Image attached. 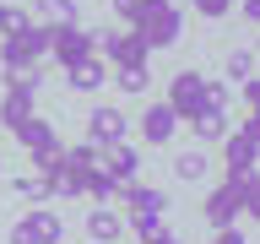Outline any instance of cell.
<instances>
[{
	"instance_id": "6da1fadb",
	"label": "cell",
	"mask_w": 260,
	"mask_h": 244,
	"mask_svg": "<svg viewBox=\"0 0 260 244\" xmlns=\"http://www.w3.org/2000/svg\"><path fill=\"white\" fill-rule=\"evenodd\" d=\"M49 54L71 71V65L81 60H92V33L81 27V22H71V27H54V38H49Z\"/></svg>"
},
{
	"instance_id": "7a4b0ae2",
	"label": "cell",
	"mask_w": 260,
	"mask_h": 244,
	"mask_svg": "<svg viewBox=\"0 0 260 244\" xmlns=\"http://www.w3.org/2000/svg\"><path fill=\"white\" fill-rule=\"evenodd\" d=\"M201 93H206V76H201V71H179L174 87H168L174 119H195V114H201Z\"/></svg>"
},
{
	"instance_id": "3957f363",
	"label": "cell",
	"mask_w": 260,
	"mask_h": 244,
	"mask_svg": "<svg viewBox=\"0 0 260 244\" xmlns=\"http://www.w3.org/2000/svg\"><path fill=\"white\" fill-rule=\"evenodd\" d=\"M60 233H65L60 211H27V217L11 228V244H60Z\"/></svg>"
},
{
	"instance_id": "277c9868",
	"label": "cell",
	"mask_w": 260,
	"mask_h": 244,
	"mask_svg": "<svg viewBox=\"0 0 260 244\" xmlns=\"http://www.w3.org/2000/svg\"><path fill=\"white\" fill-rule=\"evenodd\" d=\"M239 211H244V185H239V179H222V185L206 195V223L211 228H233Z\"/></svg>"
},
{
	"instance_id": "5b68a950",
	"label": "cell",
	"mask_w": 260,
	"mask_h": 244,
	"mask_svg": "<svg viewBox=\"0 0 260 244\" xmlns=\"http://www.w3.org/2000/svg\"><path fill=\"white\" fill-rule=\"evenodd\" d=\"M32 87H38V71L32 76H16L11 87H6V98H0V125H22V119H32Z\"/></svg>"
},
{
	"instance_id": "8992f818",
	"label": "cell",
	"mask_w": 260,
	"mask_h": 244,
	"mask_svg": "<svg viewBox=\"0 0 260 244\" xmlns=\"http://www.w3.org/2000/svg\"><path fill=\"white\" fill-rule=\"evenodd\" d=\"M103 54H109V65L114 71H136V65H146V54H152V49L141 44V33H109V38H103Z\"/></svg>"
},
{
	"instance_id": "52a82bcc",
	"label": "cell",
	"mask_w": 260,
	"mask_h": 244,
	"mask_svg": "<svg viewBox=\"0 0 260 244\" xmlns=\"http://www.w3.org/2000/svg\"><path fill=\"white\" fill-rule=\"evenodd\" d=\"M125 130H130V119L119 109H109V103L87 114V141H92L98 152H103V146H119V141H125Z\"/></svg>"
},
{
	"instance_id": "ba28073f",
	"label": "cell",
	"mask_w": 260,
	"mask_h": 244,
	"mask_svg": "<svg viewBox=\"0 0 260 244\" xmlns=\"http://www.w3.org/2000/svg\"><path fill=\"white\" fill-rule=\"evenodd\" d=\"M98 168L114 179V185H136V174H141V152L130 141H119V146H103V158H98Z\"/></svg>"
},
{
	"instance_id": "9c48e42d",
	"label": "cell",
	"mask_w": 260,
	"mask_h": 244,
	"mask_svg": "<svg viewBox=\"0 0 260 244\" xmlns=\"http://www.w3.org/2000/svg\"><path fill=\"white\" fill-rule=\"evenodd\" d=\"M255 158H260V141L249 136V130H233L222 146V163H228V179H244V174H255Z\"/></svg>"
},
{
	"instance_id": "30bf717a",
	"label": "cell",
	"mask_w": 260,
	"mask_h": 244,
	"mask_svg": "<svg viewBox=\"0 0 260 244\" xmlns=\"http://www.w3.org/2000/svg\"><path fill=\"white\" fill-rule=\"evenodd\" d=\"M119 206H125L130 217H141V211L162 217V211H168V195H162V190H152V185H119Z\"/></svg>"
},
{
	"instance_id": "8fae6325",
	"label": "cell",
	"mask_w": 260,
	"mask_h": 244,
	"mask_svg": "<svg viewBox=\"0 0 260 244\" xmlns=\"http://www.w3.org/2000/svg\"><path fill=\"white\" fill-rule=\"evenodd\" d=\"M16 141L27 146L32 158H44V152H60V136H54V125H49V119H38V114L16 125Z\"/></svg>"
},
{
	"instance_id": "7c38bea8",
	"label": "cell",
	"mask_w": 260,
	"mask_h": 244,
	"mask_svg": "<svg viewBox=\"0 0 260 244\" xmlns=\"http://www.w3.org/2000/svg\"><path fill=\"white\" fill-rule=\"evenodd\" d=\"M174 130H179V119H174L168 103H152V109L141 114V136H146L152 146H168V141H174Z\"/></svg>"
},
{
	"instance_id": "4fadbf2b",
	"label": "cell",
	"mask_w": 260,
	"mask_h": 244,
	"mask_svg": "<svg viewBox=\"0 0 260 244\" xmlns=\"http://www.w3.org/2000/svg\"><path fill=\"white\" fill-rule=\"evenodd\" d=\"M119 233H125V217H119L114 206H92L87 211V239L92 244H114Z\"/></svg>"
},
{
	"instance_id": "5bb4252c",
	"label": "cell",
	"mask_w": 260,
	"mask_h": 244,
	"mask_svg": "<svg viewBox=\"0 0 260 244\" xmlns=\"http://www.w3.org/2000/svg\"><path fill=\"white\" fill-rule=\"evenodd\" d=\"M65 76H71V87H76V93H98V87H103V81H109V65L98 60H81V65H71V71H65Z\"/></svg>"
},
{
	"instance_id": "9a60e30c",
	"label": "cell",
	"mask_w": 260,
	"mask_h": 244,
	"mask_svg": "<svg viewBox=\"0 0 260 244\" xmlns=\"http://www.w3.org/2000/svg\"><path fill=\"white\" fill-rule=\"evenodd\" d=\"M32 16L44 27H71L76 22V0H32Z\"/></svg>"
},
{
	"instance_id": "2e32d148",
	"label": "cell",
	"mask_w": 260,
	"mask_h": 244,
	"mask_svg": "<svg viewBox=\"0 0 260 244\" xmlns=\"http://www.w3.org/2000/svg\"><path fill=\"white\" fill-rule=\"evenodd\" d=\"M76 190H81V195H92V201H114V195H119V185H114L103 168H87V174L76 179Z\"/></svg>"
},
{
	"instance_id": "e0dca14e",
	"label": "cell",
	"mask_w": 260,
	"mask_h": 244,
	"mask_svg": "<svg viewBox=\"0 0 260 244\" xmlns=\"http://www.w3.org/2000/svg\"><path fill=\"white\" fill-rule=\"evenodd\" d=\"M195 125V136H201V141H217V136H228V114H217V109H201L190 119Z\"/></svg>"
},
{
	"instance_id": "ac0fdd59",
	"label": "cell",
	"mask_w": 260,
	"mask_h": 244,
	"mask_svg": "<svg viewBox=\"0 0 260 244\" xmlns=\"http://www.w3.org/2000/svg\"><path fill=\"white\" fill-rule=\"evenodd\" d=\"M174 174L179 179H206V152H179V158H174Z\"/></svg>"
},
{
	"instance_id": "d6986e66",
	"label": "cell",
	"mask_w": 260,
	"mask_h": 244,
	"mask_svg": "<svg viewBox=\"0 0 260 244\" xmlns=\"http://www.w3.org/2000/svg\"><path fill=\"white\" fill-rule=\"evenodd\" d=\"M255 76V54H249V49H233V54H228V81H249Z\"/></svg>"
},
{
	"instance_id": "ffe728a7",
	"label": "cell",
	"mask_w": 260,
	"mask_h": 244,
	"mask_svg": "<svg viewBox=\"0 0 260 244\" xmlns=\"http://www.w3.org/2000/svg\"><path fill=\"white\" fill-rule=\"evenodd\" d=\"M27 22H32V16L22 11V6H0V38H16Z\"/></svg>"
},
{
	"instance_id": "44dd1931",
	"label": "cell",
	"mask_w": 260,
	"mask_h": 244,
	"mask_svg": "<svg viewBox=\"0 0 260 244\" xmlns=\"http://www.w3.org/2000/svg\"><path fill=\"white\" fill-rule=\"evenodd\" d=\"M130 233H136V239H157V233H168V228H162V217H152V211H141V217H130Z\"/></svg>"
},
{
	"instance_id": "7402d4cb",
	"label": "cell",
	"mask_w": 260,
	"mask_h": 244,
	"mask_svg": "<svg viewBox=\"0 0 260 244\" xmlns=\"http://www.w3.org/2000/svg\"><path fill=\"white\" fill-rule=\"evenodd\" d=\"M114 81H119V93H146V65H136V71H114Z\"/></svg>"
},
{
	"instance_id": "603a6c76",
	"label": "cell",
	"mask_w": 260,
	"mask_h": 244,
	"mask_svg": "<svg viewBox=\"0 0 260 244\" xmlns=\"http://www.w3.org/2000/svg\"><path fill=\"white\" fill-rule=\"evenodd\" d=\"M195 11H201V16H228L233 0H195Z\"/></svg>"
},
{
	"instance_id": "cb8c5ba5",
	"label": "cell",
	"mask_w": 260,
	"mask_h": 244,
	"mask_svg": "<svg viewBox=\"0 0 260 244\" xmlns=\"http://www.w3.org/2000/svg\"><path fill=\"white\" fill-rule=\"evenodd\" d=\"M244 103H249V114H260V81L255 76L244 81Z\"/></svg>"
},
{
	"instance_id": "d4e9b609",
	"label": "cell",
	"mask_w": 260,
	"mask_h": 244,
	"mask_svg": "<svg viewBox=\"0 0 260 244\" xmlns=\"http://www.w3.org/2000/svg\"><path fill=\"white\" fill-rule=\"evenodd\" d=\"M211 244H249V239H244L239 228H217V239H211Z\"/></svg>"
},
{
	"instance_id": "484cf974",
	"label": "cell",
	"mask_w": 260,
	"mask_h": 244,
	"mask_svg": "<svg viewBox=\"0 0 260 244\" xmlns=\"http://www.w3.org/2000/svg\"><path fill=\"white\" fill-rule=\"evenodd\" d=\"M244 22H260V0H244Z\"/></svg>"
},
{
	"instance_id": "4316f807",
	"label": "cell",
	"mask_w": 260,
	"mask_h": 244,
	"mask_svg": "<svg viewBox=\"0 0 260 244\" xmlns=\"http://www.w3.org/2000/svg\"><path fill=\"white\" fill-rule=\"evenodd\" d=\"M130 6H136V0H114V11H119V16H130Z\"/></svg>"
},
{
	"instance_id": "83f0119b",
	"label": "cell",
	"mask_w": 260,
	"mask_h": 244,
	"mask_svg": "<svg viewBox=\"0 0 260 244\" xmlns=\"http://www.w3.org/2000/svg\"><path fill=\"white\" fill-rule=\"evenodd\" d=\"M152 244H179V239H174V233H157V239H152Z\"/></svg>"
}]
</instances>
